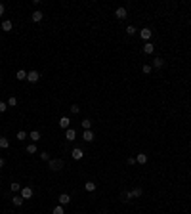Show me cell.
I'll use <instances>...</instances> for the list:
<instances>
[{"instance_id": "obj_6", "label": "cell", "mask_w": 191, "mask_h": 214, "mask_svg": "<svg viewBox=\"0 0 191 214\" xmlns=\"http://www.w3.org/2000/svg\"><path fill=\"white\" fill-rule=\"evenodd\" d=\"M33 187H21V197H23V199H31V197H33Z\"/></svg>"}, {"instance_id": "obj_5", "label": "cell", "mask_w": 191, "mask_h": 214, "mask_svg": "<svg viewBox=\"0 0 191 214\" xmlns=\"http://www.w3.org/2000/svg\"><path fill=\"white\" fill-rule=\"evenodd\" d=\"M0 27H2V31H4V33H10V31L13 29V23L10 21V19H4V21L0 23Z\"/></svg>"}, {"instance_id": "obj_27", "label": "cell", "mask_w": 191, "mask_h": 214, "mask_svg": "<svg viewBox=\"0 0 191 214\" xmlns=\"http://www.w3.org/2000/svg\"><path fill=\"white\" fill-rule=\"evenodd\" d=\"M142 193H143L142 187H134V189H132V195H134V197H142Z\"/></svg>"}, {"instance_id": "obj_4", "label": "cell", "mask_w": 191, "mask_h": 214, "mask_svg": "<svg viewBox=\"0 0 191 214\" xmlns=\"http://www.w3.org/2000/svg\"><path fill=\"white\" fill-rule=\"evenodd\" d=\"M65 140H67V142H75V140H76V132H75L73 128H67L65 130Z\"/></svg>"}, {"instance_id": "obj_3", "label": "cell", "mask_w": 191, "mask_h": 214, "mask_svg": "<svg viewBox=\"0 0 191 214\" xmlns=\"http://www.w3.org/2000/svg\"><path fill=\"white\" fill-rule=\"evenodd\" d=\"M115 15H117V19H126L128 12H126V8H124V6H121V8H117V10H115Z\"/></svg>"}, {"instance_id": "obj_10", "label": "cell", "mask_w": 191, "mask_h": 214, "mask_svg": "<svg viewBox=\"0 0 191 214\" xmlns=\"http://www.w3.org/2000/svg\"><path fill=\"white\" fill-rule=\"evenodd\" d=\"M42 17H44V14H42V12H38V10H34V12H33V15H31V19H33L34 23L42 21Z\"/></svg>"}, {"instance_id": "obj_24", "label": "cell", "mask_w": 191, "mask_h": 214, "mask_svg": "<svg viewBox=\"0 0 191 214\" xmlns=\"http://www.w3.org/2000/svg\"><path fill=\"white\" fill-rule=\"evenodd\" d=\"M52 214H65V208L61 206V205H58V206L54 208V210H52Z\"/></svg>"}, {"instance_id": "obj_23", "label": "cell", "mask_w": 191, "mask_h": 214, "mask_svg": "<svg viewBox=\"0 0 191 214\" xmlns=\"http://www.w3.org/2000/svg\"><path fill=\"white\" fill-rule=\"evenodd\" d=\"M136 33H138V29L134 27V25H128V27H126V35L132 36V35H136Z\"/></svg>"}, {"instance_id": "obj_36", "label": "cell", "mask_w": 191, "mask_h": 214, "mask_svg": "<svg viewBox=\"0 0 191 214\" xmlns=\"http://www.w3.org/2000/svg\"><path fill=\"white\" fill-rule=\"evenodd\" d=\"M2 166H4V159L0 157V168H2Z\"/></svg>"}, {"instance_id": "obj_28", "label": "cell", "mask_w": 191, "mask_h": 214, "mask_svg": "<svg viewBox=\"0 0 191 214\" xmlns=\"http://www.w3.org/2000/svg\"><path fill=\"white\" fill-rule=\"evenodd\" d=\"M151 69H153V67H151V65H147V63H145V65H142V71L145 73V75H149V73H151Z\"/></svg>"}, {"instance_id": "obj_16", "label": "cell", "mask_w": 191, "mask_h": 214, "mask_svg": "<svg viewBox=\"0 0 191 214\" xmlns=\"http://www.w3.org/2000/svg\"><path fill=\"white\" fill-rule=\"evenodd\" d=\"M29 138H31V140H33V143H37V142H38V140H40V138H42V136H40V132H38V130H33V132H31V134H29Z\"/></svg>"}, {"instance_id": "obj_9", "label": "cell", "mask_w": 191, "mask_h": 214, "mask_svg": "<svg viewBox=\"0 0 191 214\" xmlns=\"http://www.w3.org/2000/svg\"><path fill=\"white\" fill-rule=\"evenodd\" d=\"M82 140H84V142H94V132H92V130H84V134H82Z\"/></svg>"}, {"instance_id": "obj_20", "label": "cell", "mask_w": 191, "mask_h": 214, "mask_svg": "<svg viewBox=\"0 0 191 214\" xmlns=\"http://www.w3.org/2000/svg\"><path fill=\"white\" fill-rule=\"evenodd\" d=\"M80 124H82V128H84V130H90L92 128V121H90V119H84Z\"/></svg>"}, {"instance_id": "obj_33", "label": "cell", "mask_w": 191, "mask_h": 214, "mask_svg": "<svg viewBox=\"0 0 191 214\" xmlns=\"http://www.w3.org/2000/svg\"><path fill=\"white\" fill-rule=\"evenodd\" d=\"M8 109V103H4V101H0V113H4Z\"/></svg>"}, {"instance_id": "obj_37", "label": "cell", "mask_w": 191, "mask_h": 214, "mask_svg": "<svg viewBox=\"0 0 191 214\" xmlns=\"http://www.w3.org/2000/svg\"><path fill=\"white\" fill-rule=\"evenodd\" d=\"M0 33H2V27H0Z\"/></svg>"}, {"instance_id": "obj_29", "label": "cell", "mask_w": 191, "mask_h": 214, "mask_svg": "<svg viewBox=\"0 0 191 214\" xmlns=\"http://www.w3.org/2000/svg\"><path fill=\"white\" fill-rule=\"evenodd\" d=\"M8 105H10V107L17 105V98H13V96H12V98H10V100H8Z\"/></svg>"}, {"instance_id": "obj_21", "label": "cell", "mask_w": 191, "mask_h": 214, "mask_svg": "<svg viewBox=\"0 0 191 214\" xmlns=\"http://www.w3.org/2000/svg\"><path fill=\"white\" fill-rule=\"evenodd\" d=\"M25 151H27V153H31V155H34V153H37V143L27 145V149H25Z\"/></svg>"}, {"instance_id": "obj_2", "label": "cell", "mask_w": 191, "mask_h": 214, "mask_svg": "<svg viewBox=\"0 0 191 214\" xmlns=\"http://www.w3.org/2000/svg\"><path fill=\"white\" fill-rule=\"evenodd\" d=\"M38 79H40V73H38V71H31V73H27V80L33 82V84H34V82H38Z\"/></svg>"}, {"instance_id": "obj_14", "label": "cell", "mask_w": 191, "mask_h": 214, "mask_svg": "<svg viewBox=\"0 0 191 214\" xmlns=\"http://www.w3.org/2000/svg\"><path fill=\"white\" fill-rule=\"evenodd\" d=\"M155 52V44H151V42H145V46H143V54H153Z\"/></svg>"}, {"instance_id": "obj_8", "label": "cell", "mask_w": 191, "mask_h": 214, "mask_svg": "<svg viewBox=\"0 0 191 214\" xmlns=\"http://www.w3.org/2000/svg\"><path fill=\"white\" fill-rule=\"evenodd\" d=\"M58 201H59L61 206H65V205H69V203H71V197L67 195V193H61V195L58 197Z\"/></svg>"}, {"instance_id": "obj_19", "label": "cell", "mask_w": 191, "mask_h": 214, "mask_svg": "<svg viewBox=\"0 0 191 214\" xmlns=\"http://www.w3.org/2000/svg\"><path fill=\"white\" fill-rule=\"evenodd\" d=\"M15 77H17V80H27V71L19 69V71H17V75H15Z\"/></svg>"}, {"instance_id": "obj_22", "label": "cell", "mask_w": 191, "mask_h": 214, "mask_svg": "<svg viewBox=\"0 0 191 214\" xmlns=\"http://www.w3.org/2000/svg\"><path fill=\"white\" fill-rule=\"evenodd\" d=\"M84 187H86V191H96V184H94V182H86Z\"/></svg>"}, {"instance_id": "obj_30", "label": "cell", "mask_w": 191, "mask_h": 214, "mask_svg": "<svg viewBox=\"0 0 191 214\" xmlns=\"http://www.w3.org/2000/svg\"><path fill=\"white\" fill-rule=\"evenodd\" d=\"M25 138H27V132H23V130H19V132H17V140H19V142H21V140H25Z\"/></svg>"}, {"instance_id": "obj_7", "label": "cell", "mask_w": 191, "mask_h": 214, "mask_svg": "<svg viewBox=\"0 0 191 214\" xmlns=\"http://www.w3.org/2000/svg\"><path fill=\"white\" fill-rule=\"evenodd\" d=\"M71 155H73V159H75V161H80L82 157H84V151H82L80 147H75L73 151H71Z\"/></svg>"}, {"instance_id": "obj_12", "label": "cell", "mask_w": 191, "mask_h": 214, "mask_svg": "<svg viewBox=\"0 0 191 214\" xmlns=\"http://www.w3.org/2000/svg\"><path fill=\"white\" fill-rule=\"evenodd\" d=\"M59 126L63 128V130H67V128H69V126H71V121H69V117H61V119H59Z\"/></svg>"}, {"instance_id": "obj_17", "label": "cell", "mask_w": 191, "mask_h": 214, "mask_svg": "<svg viewBox=\"0 0 191 214\" xmlns=\"http://www.w3.org/2000/svg\"><path fill=\"white\" fill-rule=\"evenodd\" d=\"M8 147H10V140L0 136V149H8Z\"/></svg>"}, {"instance_id": "obj_11", "label": "cell", "mask_w": 191, "mask_h": 214, "mask_svg": "<svg viewBox=\"0 0 191 214\" xmlns=\"http://www.w3.org/2000/svg\"><path fill=\"white\" fill-rule=\"evenodd\" d=\"M140 35H142V38H143V40H149V38H151V35H153V31L145 27V29H142V31H140Z\"/></svg>"}, {"instance_id": "obj_26", "label": "cell", "mask_w": 191, "mask_h": 214, "mask_svg": "<svg viewBox=\"0 0 191 214\" xmlns=\"http://www.w3.org/2000/svg\"><path fill=\"white\" fill-rule=\"evenodd\" d=\"M10 189H12V191H19V189H21V185H19L17 182H12V184H10Z\"/></svg>"}, {"instance_id": "obj_34", "label": "cell", "mask_w": 191, "mask_h": 214, "mask_svg": "<svg viewBox=\"0 0 191 214\" xmlns=\"http://www.w3.org/2000/svg\"><path fill=\"white\" fill-rule=\"evenodd\" d=\"M126 163H128V164H136V157H128Z\"/></svg>"}, {"instance_id": "obj_15", "label": "cell", "mask_w": 191, "mask_h": 214, "mask_svg": "<svg viewBox=\"0 0 191 214\" xmlns=\"http://www.w3.org/2000/svg\"><path fill=\"white\" fill-rule=\"evenodd\" d=\"M163 65H164V59H163V57H155V59H153V65H151V67H155V69H161Z\"/></svg>"}, {"instance_id": "obj_1", "label": "cell", "mask_w": 191, "mask_h": 214, "mask_svg": "<svg viewBox=\"0 0 191 214\" xmlns=\"http://www.w3.org/2000/svg\"><path fill=\"white\" fill-rule=\"evenodd\" d=\"M61 168H65V163L61 159H52L50 161V170H54V172H58Z\"/></svg>"}, {"instance_id": "obj_18", "label": "cell", "mask_w": 191, "mask_h": 214, "mask_svg": "<svg viewBox=\"0 0 191 214\" xmlns=\"http://www.w3.org/2000/svg\"><path fill=\"white\" fill-rule=\"evenodd\" d=\"M136 163H140V164H145V163H147V155H145V153H138V157H136Z\"/></svg>"}, {"instance_id": "obj_13", "label": "cell", "mask_w": 191, "mask_h": 214, "mask_svg": "<svg viewBox=\"0 0 191 214\" xmlns=\"http://www.w3.org/2000/svg\"><path fill=\"white\" fill-rule=\"evenodd\" d=\"M23 201H25V199H23L21 195H15V197H12V205H13V206H21V205H23Z\"/></svg>"}, {"instance_id": "obj_32", "label": "cell", "mask_w": 191, "mask_h": 214, "mask_svg": "<svg viewBox=\"0 0 191 214\" xmlns=\"http://www.w3.org/2000/svg\"><path fill=\"white\" fill-rule=\"evenodd\" d=\"M40 159H42V161H48V163H50V153H40Z\"/></svg>"}, {"instance_id": "obj_35", "label": "cell", "mask_w": 191, "mask_h": 214, "mask_svg": "<svg viewBox=\"0 0 191 214\" xmlns=\"http://www.w3.org/2000/svg\"><path fill=\"white\" fill-rule=\"evenodd\" d=\"M4 15V4H0V17Z\"/></svg>"}, {"instance_id": "obj_31", "label": "cell", "mask_w": 191, "mask_h": 214, "mask_svg": "<svg viewBox=\"0 0 191 214\" xmlns=\"http://www.w3.org/2000/svg\"><path fill=\"white\" fill-rule=\"evenodd\" d=\"M79 111H80V107L76 105V103H75V105H71V113H73V115H76Z\"/></svg>"}, {"instance_id": "obj_25", "label": "cell", "mask_w": 191, "mask_h": 214, "mask_svg": "<svg viewBox=\"0 0 191 214\" xmlns=\"http://www.w3.org/2000/svg\"><path fill=\"white\" fill-rule=\"evenodd\" d=\"M130 199H134L132 191H124V193H122V201H130Z\"/></svg>"}]
</instances>
